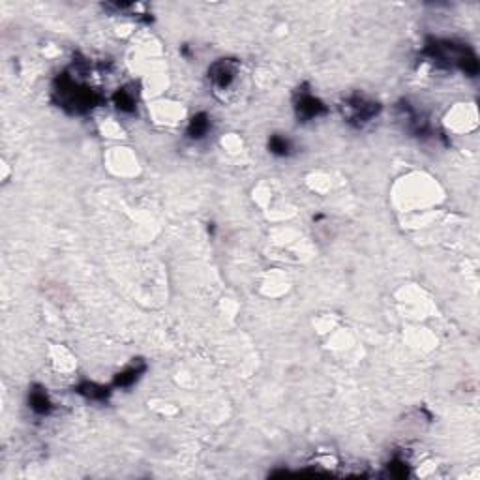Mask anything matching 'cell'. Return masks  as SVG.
Returning a JSON list of instances; mask_svg holds the SVG:
<instances>
[{
    "instance_id": "obj_1",
    "label": "cell",
    "mask_w": 480,
    "mask_h": 480,
    "mask_svg": "<svg viewBox=\"0 0 480 480\" xmlns=\"http://www.w3.org/2000/svg\"><path fill=\"white\" fill-rule=\"evenodd\" d=\"M210 77L218 86H227L233 81V77H235V66L231 62H227V60H222V62H218V64L212 66Z\"/></svg>"
},
{
    "instance_id": "obj_2",
    "label": "cell",
    "mask_w": 480,
    "mask_h": 480,
    "mask_svg": "<svg viewBox=\"0 0 480 480\" xmlns=\"http://www.w3.org/2000/svg\"><path fill=\"white\" fill-rule=\"evenodd\" d=\"M323 111H325L323 103L319 101V99L311 98V96H304V98L300 99V103H298V113H300L302 117H306V119L317 117V115Z\"/></svg>"
},
{
    "instance_id": "obj_3",
    "label": "cell",
    "mask_w": 480,
    "mask_h": 480,
    "mask_svg": "<svg viewBox=\"0 0 480 480\" xmlns=\"http://www.w3.org/2000/svg\"><path fill=\"white\" fill-rule=\"evenodd\" d=\"M206 130H208V120H206V115H197V117H193V120H191L190 124V135L191 137H203L204 133H206Z\"/></svg>"
},
{
    "instance_id": "obj_4",
    "label": "cell",
    "mask_w": 480,
    "mask_h": 480,
    "mask_svg": "<svg viewBox=\"0 0 480 480\" xmlns=\"http://www.w3.org/2000/svg\"><path fill=\"white\" fill-rule=\"evenodd\" d=\"M30 403H32V409L36 413H47L49 411V400L43 392H34L32 398H30Z\"/></svg>"
},
{
    "instance_id": "obj_5",
    "label": "cell",
    "mask_w": 480,
    "mask_h": 480,
    "mask_svg": "<svg viewBox=\"0 0 480 480\" xmlns=\"http://www.w3.org/2000/svg\"><path fill=\"white\" fill-rule=\"evenodd\" d=\"M270 150L274 152V154H278V156H285L287 150H289V143L283 137H278L276 135V137L270 139Z\"/></svg>"
},
{
    "instance_id": "obj_6",
    "label": "cell",
    "mask_w": 480,
    "mask_h": 480,
    "mask_svg": "<svg viewBox=\"0 0 480 480\" xmlns=\"http://www.w3.org/2000/svg\"><path fill=\"white\" fill-rule=\"evenodd\" d=\"M117 105L120 107V109H124V111H132L133 109V99L130 94H126L124 90H120L119 94H117Z\"/></svg>"
},
{
    "instance_id": "obj_7",
    "label": "cell",
    "mask_w": 480,
    "mask_h": 480,
    "mask_svg": "<svg viewBox=\"0 0 480 480\" xmlns=\"http://www.w3.org/2000/svg\"><path fill=\"white\" fill-rule=\"evenodd\" d=\"M143 368H139V369H130V371H126V374H122V375H119V379H117V385H120V387H128L130 383H133L135 379L139 377V371H141Z\"/></svg>"
}]
</instances>
